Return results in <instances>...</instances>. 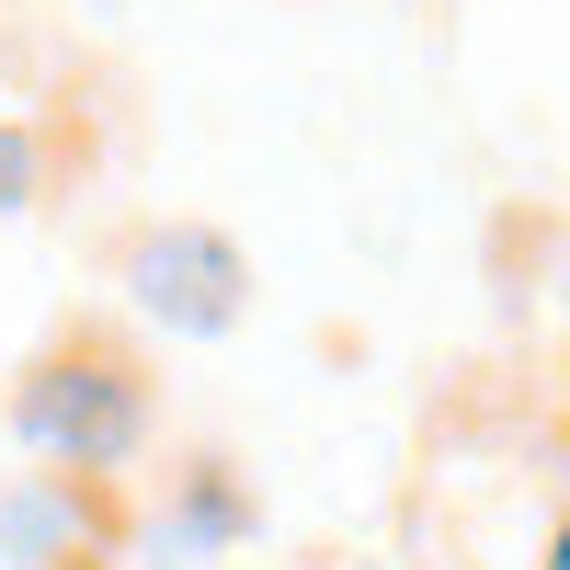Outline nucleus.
<instances>
[{"label":"nucleus","mask_w":570,"mask_h":570,"mask_svg":"<svg viewBox=\"0 0 570 570\" xmlns=\"http://www.w3.org/2000/svg\"><path fill=\"white\" fill-rule=\"evenodd\" d=\"M35 195H46V137L0 115V217H23Z\"/></svg>","instance_id":"nucleus-5"},{"label":"nucleus","mask_w":570,"mask_h":570,"mask_svg":"<svg viewBox=\"0 0 570 570\" xmlns=\"http://www.w3.org/2000/svg\"><path fill=\"white\" fill-rule=\"evenodd\" d=\"M149 422H160V389L115 331H69V343H46L12 376V445L35 456V480L115 491L149 456Z\"/></svg>","instance_id":"nucleus-1"},{"label":"nucleus","mask_w":570,"mask_h":570,"mask_svg":"<svg viewBox=\"0 0 570 570\" xmlns=\"http://www.w3.org/2000/svg\"><path fill=\"white\" fill-rule=\"evenodd\" d=\"M115 285H126V308L149 331H171V343H217V331H240V308H252V252L228 240V228H206V217H149L126 240Z\"/></svg>","instance_id":"nucleus-2"},{"label":"nucleus","mask_w":570,"mask_h":570,"mask_svg":"<svg viewBox=\"0 0 570 570\" xmlns=\"http://www.w3.org/2000/svg\"><path fill=\"white\" fill-rule=\"evenodd\" d=\"M537 570H570V502L548 513V548H537Z\"/></svg>","instance_id":"nucleus-6"},{"label":"nucleus","mask_w":570,"mask_h":570,"mask_svg":"<svg viewBox=\"0 0 570 570\" xmlns=\"http://www.w3.org/2000/svg\"><path fill=\"white\" fill-rule=\"evenodd\" d=\"M252 525H263V502L240 491V468H228V456H195V468L171 480V513H160V537H171L183 559H217V548H240Z\"/></svg>","instance_id":"nucleus-4"},{"label":"nucleus","mask_w":570,"mask_h":570,"mask_svg":"<svg viewBox=\"0 0 570 570\" xmlns=\"http://www.w3.org/2000/svg\"><path fill=\"white\" fill-rule=\"evenodd\" d=\"M115 548V513L104 491H80V480H23L0 491V570H91Z\"/></svg>","instance_id":"nucleus-3"}]
</instances>
